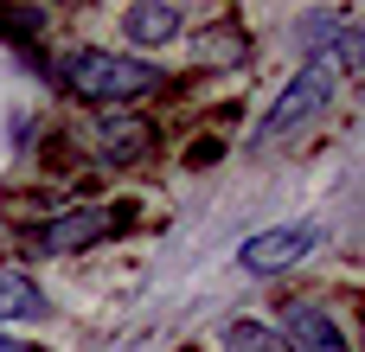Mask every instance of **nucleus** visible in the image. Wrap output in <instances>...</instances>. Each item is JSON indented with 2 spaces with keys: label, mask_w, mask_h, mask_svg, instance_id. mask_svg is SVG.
<instances>
[{
  "label": "nucleus",
  "mask_w": 365,
  "mask_h": 352,
  "mask_svg": "<svg viewBox=\"0 0 365 352\" xmlns=\"http://www.w3.org/2000/svg\"><path fill=\"white\" fill-rule=\"evenodd\" d=\"M58 83H64L77 103H90V109H128V103L154 96V90L167 83V71L148 64V58H135V51L77 45V51L58 58Z\"/></svg>",
  "instance_id": "nucleus-1"
},
{
  "label": "nucleus",
  "mask_w": 365,
  "mask_h": 352,
  "mask_svg": "<svg viewBox=\"0 0 365 352\" xmlns=\"http://www.w3.org/2000/svg\"><path fill=\"white\" fill-rule=\"evenodd\" d=\"M327 103H334V64H327V58H314V64H302V71L282 83V96L257 115V141H282V135L308 128Z\"/></svg>",
  "instance_id": "nucleus-2"
},
{
  "label": "nucleus",
  "mask_w": 365,
  "mask_h": 352,
  "mask_svg": "<svg viewBox=\"0 0 365 352\" xmlns=\"http://www.w3.org/2000/svg\"><path fill=\"white\" fill-rule=\"evenodd\" d=\"M128 224H135V205H128V199L71 205L64 218H51V224L38 231V250H45V257H83L90 244H103V237H115V231H128Z\"/></svg>",
  "instance_id": "nucleus-3"
},
{
  "label": "nucleus",
  "mask_w": 365,
  "mask_h": 352,
  "mask_svg": "<svg viewBox=\"0 0 365 352\" xmlns=\"http://www.w3.org/2000/svg\"><path fill=\"white\" fill-rule=\"evenodd\" d=\"M314 244H321L314 224H269V231H257V237L237 244V269L244 276H282L302 257H314Z\"/></svg>",
  "instance_id": "nucleus-4"
},
{
  "label": "nucleus",
  "mask_w": 365,
  "mask_h": 352,
  "mask_svg": "<svg viewBox=\"0 0 365 352\" xmlns=\"http://www.w3.org/2000/svg\"><path fill=\"white\" fill-rule=\"evenodd\" d=\"M276 340H282V352H353L346 333H340V321H334L321 301H289Z\"/></svg>",
  "instance_id": "nucleus-5"
},
{
  "label": "nucleus",
  "mask_w": 365,
  "mask_h": 352,
  "mask_svg": "<svg viewBox=\"0 0 365 352\" xmlns=\"http://www.w3.org/2000/svg\"><path fill=\"white\" fill-rule=\"evenodd\" d=\"M96 160H109V167H135V160H148L154 154V128L135 115V109H109V115H96Z\"/></svg>",
  "instance_id": "nucleus-6"
},
{
  "label": "nucleus",
  "mask_w": 365,
  "mask_h": 352,
  "mask_svg": "<svg viewBox=\"0 0 365 352\" xmlns=\"http://www.w3.org/2000/svg\"><path fill=\"white\" fill-rule=\"evenodd\" d=\"M180 26H186L180 0H135L122 13V38L128 45H167V38H180Z\"/></svg>",
  "instance_id": "nucleus-7"
},
{
  "label": "nucleus",
  "mask_w": 365,
  "mask_h": 352,
  "mask_svg": "<svg viewBox=\"0 0 365 352\" xmlns=\"http://www.w3.org/2000/svg\"><path fill=\"white\" fill-rule=\"evenodd\" d=\"M51 314V295L26 276V269H6L0 263V333L13 327V321H45Z\"/></svg>",
  "instance_id": "nucleus-8"
},
{
  "label": "nucleus",
  "mask_w": 365,
  "mask_h": 352,
  "mask_svg": "<svg viewBox=\"0 0 365 352\" xmlns=\"http://www.w3.org/2000/svg\"><path fill=\"white\" fill-rule=\"evenodd\" d=\"M218 346L225 352H282V340H276V327H263V321H231Z\"/></svg>",
  "instance_id": "nucleus-9"
},
{
  "label": "nucleus",
  "mask_w": 365,
  "mask_h": 352,
  "mask_svg": "<svg viewBox=\"0 0 365 352\" xmlns=\"http://www.w3.org/2000/svg\"><path fill=\"white\" fill-rule=\"evenodd\" d=\"M0 352H38V346H26V340H13V333H0Z\"/></svg>",
  "instance_id": "nucleus-10"
}]
</instances>
